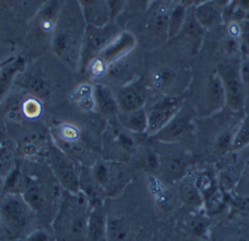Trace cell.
Returning <instances> with one entry per match:
<instances>
[{
    "label": "cell",
    "mask_w": 249,
    "mask_h": 241,
    "mask_svg": "<svg viewBox=\"0 0 249 241\" xmlns=\"http://www.w3.org/2000/svg\"><path fill=\"white\" fill-rule=\"evenodd\" d=\"M93 94H94L95 110L98 112L107 117L117 116L119 106L116 94H113L107 86L105 84H95L93 86Z\"/></svg>",
    "instance_id": "16"
},
{
    "label": "cell",
    "mask_w": 249,
    "mask_h": 241,
    "mask_svg": "<svg viewBox=\"0 0 249 241\" xmlns=\"http://www.w3.org/2000/svg\"><path fill=\"white\" fill-rule=\"evenodd\" d=\"M174 78H175V73L170 68H167V67L160 68L152 74V77H151L152 86L158 90L164 89L173 82Z\"/></svg>",
    "instance_id": "30"
},
{
    "label": "cell",
    "mask_w": 249,
    "mask_h": 241,
    "mask_svg": "<svg viewBox=\"0 0 249 241\" xmlns=\"http://www.w3.org/2000/svg\"><path fill=\"white\" fill-rule=\"evenodd\" d=\"M87 22L78 0H62L53 34L55 56L74 71H79L80 54Z\"/></svg>",
    "instance_id": "1"
},
{
    "label": "cell",
    "mask_w": 249,
    "mask_h": 241,
    "mask_svg": "<svg viewBox=\"0 0 249 241\" xmlns=\"http://www.w3.org/2000/svg\"><path fill=\"white\" fill-rule=\"evenodd\" d=\"M187 15H188V7L182 3L177 4L171 9L167 27V37L169 39L175 38L181 34Z\"/></svg>",
    "instance_id": "24"
},
{
    "label": "cell",
    "mask_w": 249,
    "mask_h": 241,
    "mask_svg": "<svg viewBox=\"0 0 249 241\" xmlns=\"http://www.w3.org/2000/svg\"><path fill=\"white\" fill-rule=\"evenodd\" d=\"M220 8L221 7L215 4L213 0H210V1L194 7L193 15L197 22L204 30L212 29L219 24L223 19Z\"/></svg>",
    "instance_id": "20"
},
{
    "label": "cell",
    "mask_w": 249,
    "mask_h": 241,
    "mask_svg": "<svg viewBox=\"0 0 249 241\" xmlns=\"http://www.w3.org/2000/svg\"><path fill=\"white\" fill-rule=\"evenodd\" d=\"M90 211L88 197L82 190L78 193L65 191L51 223L55 241H84Z\"/></svg>",
    "instance_id": "2"
},
{
    "label": "cell",
    "mask_w": 249,
    "mask_h": 241,
    "mask_svg": "<svg viewBox=\"0 0 249 241\" xmlns=\"http://www.w3.org/2000/svg\"><path fill=\"white\" fill-rule=\"evenodd\" d=\"M233 135L231 132H223L217 136L215 145L216 148L221 152L231 151L232 148V142H233Z\"/></svg>",
    "instance_id": "32"
},
{
    "label": "cell",
    "mask_w": 249,
    "mask_h": 241,
    "mask_svg": "<svg viewBox=\"0 0 249 241\" xmlns=\"http://www.w3.org/2000/svg\"><path fill=\"white\" fill-rule=\"evenodd\" d=\"M249 145V113H247L240 123L239 127L233 135L231 151H239Z\"/></svg>",
    "instance_id": "27"
},
{
    "label": "cell",
    "mask_w": 249,
    "mask_h": 241,
    "mask_svg": "<svg viewBox=\"0 0 249 241\" xmlns=\"http://www.w3.org/2000/svg\"><path fill=\"white\" fill-rule=\"evenodd\" d=\"M190 227L192 230V233L194 235L202 236V235H205L207 232V229H209V222L206 221L205 218L197 217V218H194V220H192Z\"/></svg>",
    "instance_id": "34"
},
{
    "label": "cell",
    "mask_w": 249,
    "mask_h": 241,
    "mask_svg": "<svg viewBox=\"0 0 249 241\" xmlns=\"http://www.w3.org/2000/svg\"><path fill=\"white\" fill-rule=\"evenodd\" d=\"M182 99L178 96H165L147 111V134L154 136L182 109Z\"/></svg>",
    "instance_id": "8"
},
{
    "label": "cell",
    "mask_w": 249,
    "mask_h": 241,
    "mask_svg": "<svg viewBox=\"0 0 249 241\" xmlns=\"http://www.w3.org/2000/svg\"><path fill=\"white\" fill-rule=\"evenodd\" d=\"M127 0H107V5L109 9L110 19L115 20L117 17L122 13Z\"/></svg>",
    "instance_id": "35"
},
{
    "label": "cell",
    "mask_w": 249,
    "mask_h": 241,
    "mask_svg": "<svg viewBox=\"0 0 249 241\" xmlns=\"http://www.w3.org/2000/svg\"><path fill=\"white\" fill-rule=\"evenodd\" d=\"M0 227H3V225H2V222H1V220H0Z\"/></svg>",
    "instance_id": "43"
},
{
    "label": "cell",
    "mask_w": 249,
    "mask_h": 241,
    "mask_svg": "<svg viewBox=\"0 0 249 241\" xmlns=\"http://www.w3.org/2000/svg\"><path fill=\"white\" fill-rule=\"evenodd\" d=\"M25 241H55L53 231H48L46 229L39 228L31 231Z\"/></svg>",
    "instance_id": "31"
},
{
    "label": "cell",
    "mask_w": 249,
    "mask_h": 241,
    "mask_svg": "<svg viewBox=\"0 0 249 241\" xmlns=\"http://www.w3.org/2000/svg\"><path fill=\"white\" fill-rule=\"evenodd\" d=\"M181 34H183L187 39H189L192 42L193 47L198 48L200 46L204 35V29L197 22L193 13H189V9Z\"/></svg>",
    "instance_id": "26"
},
{
    "label": "cell",
    "mask_w": 249,
    "mask_h": 241,
    "mask_svg": "<svg viewBox=\"0 0 249 241\" xmlns=\"http://www.w3.org/2000/svg\"><path fill=\"white\" fill-rule=\"evenodd\" d=\"M23 86L33 96L39 99H47L51 95V86L49 82L40 74H30L26 76Z\"/></svg>",
    "instance_id": "23"
},
{
    "label": "cell",
    "mask_w": 249,
    "mask_h": 241,
    "mask_svg": "<svg viewBox=\"0 0 249 241\" xmlns=\"http://www.w3.org/2000/svg\"><path fill=\"white\" fill-rule=\"evenodd\" d=\"M122 32L121 27L113 22V19L109 20L105 26L87 24L80 54L79 71L85 73L91 61L95 59L100 52Z\"/></svg>",
    "instance_id": "4"
},
{
    "label": "cell",
    "mask_w": 249,
    "mask_h": 241,
    "mask_svg": "<svg viewBox=\"0 0 249 241\" xmlns=\"http://www.w3.org/2000/svg\"><path fill=\"white\" fill-rule=\"evenodd\" d=\"M131 229L123 218L107 219V241H130Z\"/></svg>",
    "instance_id": "25"
},
{
    "label": "cell",
    "mask_w": 249,
    "mask_h": 241,
    "mask_svg": "<svg viewBox=\"0 0 249 241\" xmlns=\"http://www.w3.org/2000/svg\"><path fill=\"white\" fill-rule=\"evenodd\" d=\"M61 2L58 0H47L38 13L39 28L45 34H53L54 27L58 18Z\"/></svg>",
    "instance_id": "21"
},
{
    "label": "cell",
    "mask_w": 249,
    "mask_h": 241,
    "mask_svg": "<svg viewBox=\"0 0 249 241\" xmlns=\"http://www.w3.org/2000/svg\"><path fill=\"white\" fill-rule=\"evenodd\" d=\"M76 102L83 110L95 109L94 104V94H93V86L84 84L81 85L76 91Z\"/></svg>",
    "instance_id": "29"
},
{
    "label": "cell",
    "mask_w": 249,
    "mask_h": 241,
    "mask_svg": "<svg viewBox=\"0 0 249 241\" xmlns=\"http://www.w3.org/2000/svg\"><path fill=\"white\" fill-rule=\"evenodd\" d=\"M148 93L145 84L140 80H132L124 84L116 93L119 111L129 112L143 109L147 101Z\"/></svg>",
    "instance_id": "10"
},
{
    "label": "cell",
    "mask_w": 249,
    "mask_h": 241,
    "mask_svg": "<svg viewBox=\"0 0 249 241\" xmlns=\"http://www.w3.org/2000/svg\"><path fill=\"white\" fill-rule=\"evenodd\" d=\"M243 23L244 24H241L242 32L239 38L240 54L242 55V57H248L249 56V22H243Z\"/></svg>",
    "instance_id": "33"
},
{
    "label": "cell",
    "mask_w": 249,
    "mask_h": 241,
    "mask_svg": "<svg viewBox=\"0 0 249 241\" xmlns=\"http://www.w3.org/2000/svg\"><path fill=\"white\" fill-rule=\"evenodd\" d=\"M26 68V60L23 56L9 57L6 64L0 69V103L12 88L17 76Z\"/></svg>",
    "instance_id": "15"
},
{
    "label": "cell",
    "mask_w": 249,
    "mask_h": 241,
    "mask_svg": "<svg viewBox=\"0 0 249 241\" xmlns=\"http://www.w3.org/2000/svg\"><path fill=\"white\" fill-rule=\"evenodd\" d=\"M119 123L124 129L131 131L133 133H146L148 127L147 111L139 109L129 112L119 111L117 114Z\"/></svg>",
    "instance_id": "19"
},
{
    "label": "cell",
    "mask_w": 249,
    "mask_h": 241,
    "mask_svg": "<svg viewBox=\"0 0 249 241\" xmlns=\"http://www.w3.org/2000/svg\"><path fill=\"white\" fill-rule=\"evenodd\" d=\"M49 165L53 176L65 191L78 193L81 191L80 177L75 167L67 156L57 149L51 150L49 153Z\"/></svg>",
    "instance_id": "9"
},
{
    "label": "cell",
    "mask_w": 249,
    "mask_h": 241,
    "mask_svg": "<svg viewBox=\"0 0 249 241\" xmlns=\"http://www.w3.org/2000/svg\"><path fill=\"white\" fill-rule=\"evenodd\" d=\"M87 24L105 26L110 19L107 0H78Z\"/></svg>",
    "instance_id": "14"
},
{
    "label": "cell",
    "mask_w": 249,
    "mask_h": 241,
    "mask_svg": "<svg viewBox=\"0 0 249 241\" xmlns=\"http://www.w3.org/2000/svg\"><path fill=\"white\" fill-rule=\"evenodd\" d=\"M22 188L23 190L20 194L23 195L25 201L32 207L33 211L36 214L43 211L47 203V195L43 185H41L34 179H31V178H26L23 182Z\"/></svg>",
    "instance_id": "17"
},
{
    "label": "cell",
    "mask_w": 249,
    "mask_h": 241,
    "mask_svg": "<svg viewBox=\"0 0 249 241\" xmlns=\"http://www.w3.org/2000/svg\"><path fill=\"white\" fill-rule=\"evenodd\" d=\"M160 170L162 178L170 183L181 181L187 170V161L181 154H174L160 160Z\"/></svg>",
    "instance_id": "18"
},
{
    "label": "cell",
    "mask_w": 249,
    "mask_h": 241,
    "mask_svg": "<svg viewBox=\"0 0 249 241\" xmlns=\"http://www.w3.org/2000/svg\"><path fill=\"white\" fill-rule=\"evenodd\" d=\"M107 219L101 204L91 206L84 241H107Z\"/></svg>",
    "instance_id": "13"
},
{
    "label": "cell",
    "mask_w": 249,
    "mask_h": 241,
    "mask_svg": "<svg viewBox=\"0 0 249 241\" xmlns=\"http://www.w3.org/2000/svg\"><path fill=\"white\" fill-rule=\"evenodd\" d=\"M213 1L219 5L220 7H226L228 4L231 2V0H213Z\"/></svg>",
    "instance_id": "40"
},
{
    "label": "cell",
    "mask_w": 249,
    "mask_h": 241,
    "mask_svg": "<svg viewBox=\"0 0 249 241\" xmlns=\"http://www.w3.org/2000/svg\"><path fill=\"white\" fill-rule=\"evenodd\" d=\"M8 58H9V57H8ZM8 58H7V59H5V60H3V61H0V69H1V68L6 64L7 60H8Z\"/></svg>",
    "instance_id": "42"
},
{
    "label": "cell",
    "mask_w": 249,
    "mask_h": 241,
    "mask_svg": "<svg viewBox=\"0 0 249 241\" xmlns=\"http://www.w3.org/2000/svg\"><path fill=\"white\" fill-rule=\"evenodd\" d=\"M142 3L145 5V6H149L150 4H152L155 0H141Z\"/></svg>",
    "instance_id": "41"
},
{
    "label": "cell",
    "mask_w": 249,
    "mask_h": 241,
    "mask_svg": "<svg viewBox=\"0 0 249 241\" xmlns=\"http://www.w3.org/2000/svg\"><path fill=\"white\" fill-rule=\"evenodd\" d=\"M170 13L171 9L168 8L164 4H160L155 7L150 16L151 28L160 31V32L164 31L165 34H167V27Z\"/></svg>",
    "instance_id": "28"
},
{
    "label": "cell",
    "mask_w": 249,
    "mask_h": 241,
    "mask_svg": "<svg viewBox=\"0 0 249 241\" xmlns=\"http://www.w3.org/2000/svg\"><path fill=\"white\" fill-rule=\"evenodd\" d=\"M179 194L183 203L194 208H200L203 206V197L198 188L195 185L191 178L184 177L180 181Z\"/></svg>",
    "instance_id": "22"
},
{
    "label": "cell",
    "mask_w": 249,
    "mask_h": 241,
    "mask_svg": "<svg viewBox=\"0 0 249 241\" xmlns=\"http://www.w3.org/2000/svg\"><path fill=\"white\" fill-rule=\"evenodd\" d=\"M90 177L98 190L107 195L120 192L128 182V172L115 162H99L92 167Z\"/></svg>",
    "instance_id": "7"
},
{
    "label": "cell",
    "mask_w": 249,
    "mask_h": 241,
    "mask_svg": "<svg viewBox=\"0 0 249 241\" xmlns=\"http://www.w3.org/2000/svg\"><path fill=\"white\" fill-rule=\"evenodd\" d=\"M240 62L241 60L230 59L215 68L225 88L227 107L236 112L243 111L245 107V84L241 77Z\"/></svg>",
    "instance_id": "6"
},
{
    "label": "cell",
    "mask_w": 249,
    "mask_h": 241,
    "mask_svg": "<svg viewBox=\"0 0 249 241\" xmlns=\"http://www.w3.org/2000/svg\"><path fill=\"white\" fill-rule=\"evenodd\" d=\"M241 24H238V22H230L229 25H228V33H229L230 37L239 39L241 36Z\"/></svg>",
    "instance_id": "38"
},
{
    "label": "cell",
    "mask_w": 249,
    "mask_h": 241,
    "mask_svg": "<svg viewBox=\"0 0 249 241\" xmlns=\"http://www.w3.org/2000/svg\"><path fill=\"white\" fill-rule=\"evenodd\" d=\"M192 121L191 111L182 107L177 114L159 133L154 135V137L162 143L172 144L179 142L192 130Z\"/></svg>",
    "instance_id": "11"
},
{
    "label": "cell",
    "mask_w": 249,
    "mask_h": 241,
    "mask_svg": "<svg viewBox=\"0 0 249 241\" xmlns=\"http://www.w3.org/2000/svg\"><path fill=\"white\" fill-rule=\"evenodd\" d=\"M136 44L137 41L135 36L127 31H123L109 45L100 52L95 59L91 61L86 73L95 79L105 77L107 69L115 62L127 57Z\"/></svg>",
    "instance_id": "5"
},
{
    "label": "cell",
    "mask_w": 249,
    "mask_h": 241,
    "mask_svg": "<svg viewBox=\"0 0 249 241\" xmlns=\"http://www.w3.org/2000/svg\"><path fill=\"white\" fill-rule=\"evenodd\" d=\"M36 213L20 193L9 192L0 200V220L12 235H20L32 227Z\"/></svg>",
    "instance_id": "3"
},
{
    "label": "cell",
    "mask_w": 249,
    "mask_h": 241,
    "mask_svg": "<svg viewBox=\"0 0 249 241\" xmlns=\"http://www.w3.org/2000/svg\"><path fill=\"white\" fill-rule=\"evenodd\" d=\"M25 111L27 112L28 116H37L40 111L39 103L34 99L27 101L25 103Z\"/></svg>",
    "instance_id": "36"
},
{
    "label": "cell",
    "mask_w": 249,
    "mask_h": 241,
    "mask_svg": "<svg viewBox=\"0 0 249 241\" xmlns=\"http://www.w3.org/2000/svg\"><path fill=\"white\" fill-rule=\"evenodd\" d=\"M172 1H176V0H172Z\"/></svg>",
    "instance_id": "44"
},
{
    "label": "cell",
    "mask_w": 249,
    "mask_h": 241,
    "mask_svg": "<svg viewBox=\"0 0 249 241\" xmlns=\"http://www.w3.org/2000/svg\"><path fill=\"white\" fill-rule=\"evenodd\" d=\"M240 73L244 84H249V56L242 57L240 62Z\"/></svg>",
    "instance_id": "37"
},
{
    "label": "cell",
    "mask_w": 249,
    "mask_h": 241,
    "mask_svg": "<svg viewBox=\"0 0 249 241\" xmlns=\"http://www.w3.org/2000/svg\"><path fill=\"white\" fill-rule=\"evenodd\" d=\"M207 1H210V0H182L181 3L189 8V7H192V6L196 7V6H198V5H200L204 2H207Z\"/></svg>",
    "instance_id": "39"
},
{
    "label": "cell",
    "mask_w": 249,
    "mask_h": 241,
    "mask_svg": "<svg viewBox=\"0 0 249 241\" xmlns=\"http://www.w3.org/2000/svg\"><path fill=\"white\" fill-rule=\"evenodd\" d=\"M201 111L205 116H210L221 111L226 103V92L223 82L214 70L209 76L202 94Z\"/></svg>",
    "instance_id": "12"
}]
</instances>
